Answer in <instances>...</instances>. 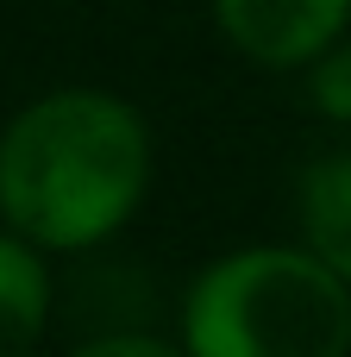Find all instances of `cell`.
I'll return each mask as SVG.
<instances>
[{"label":"cell","mask_w":351,"mask_h":357,"mask_svg":"<svg viewBox=\"0 0 351 357\" xmlns=\"http://www.w3.org/2000/svg\"><path fill=\"white\" fill-rule=\"evenodd\" d=\"M157 182V138L113 88H50L0 132V226L50 257L119 238Z\"/></svg>","instance_id":"1"},{"label":"cell","mask_w":351,"mask_h":357,"mask_svg":"<svg viewBox=\"0 0 351 357\" xmlns=\"http://www.w3.org/2000/svg\"><path fill=\"white\" fill-rule=\"evenodd\" d=\"M220 38L270 75H308L314 56H327L351 38V0H207Z\"/></svg>","instance_id":"3"},{"label":"cell","mask_w":351,"mask_h":357,"mask_svg":"<svg viewBox=\"0 0 351 357\" xmlns=\"http://www.w3.org/2000/svg\"><path fill=\"white\" fill-rule=\"evenodd\" d=\"M50 307H57L50 251L31 245L25 232L0 226V357H19L31 345H44Z\"/></svg>","instance_id":"4"},{"label":"cell","mask_w":351,"mask_h":357,"mask_svg":"<svg viewBox=\"0 0 351 357\" xmlns=\"http://www.w3.org/2000/svg\"><path fill=\"white\" fill-rule=\"evenodd\" d=\"M308 100L327 126H351V38L308 63Z\"/></svg>","instance_id":"6"},{"label":"cell","mask_w":351,"mask_h":357,"mask_svg":"<svg viewBox=\"0 0 351 357\" xmlns=\"http://www.w3.org/2000/svg\"><path fill=\"white\" fill-rule=\"evenodd\" d=\"M295 238L351 282V151H327L295 176Z\"/></svg>","instance_id":"5"},{"label":"cell","mask_w":351,"mask_h":357,"mask_svg":"<svg viewBox=\"0 0 351 357\" xmlns=\"http://www.w3.org/2000/svg\"><path fill=\"white\" fill-rule=\"evenodd\" d=\"M75 351L82 357H176L182 339H163V333H94Z\"/></svg>","instance_id":"7"},{"label":"cell","mask_w":351,"mask_h":357,"mask_svg":"<svg viewBox=\"0 0 351 357\" xmlns=\"http://www.w3.org/2000/svg\"><path fill=\"white\" fill-rule=\"evenodd\" d=\"M176 339L188 357H345L351 282L301 238L239 245L188 276Z\"/></svg>","instance_id":"2"}]
</instances>
